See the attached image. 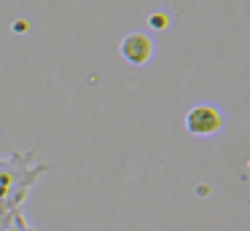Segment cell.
Here are the masks:
<instances>
[{
  "mask_svg": "<svg viewBox=\"0 0 250 231\" xmlns=\"http://www.w3.org/2000/svg\"><path fill=\"white\" fill-rule=\"evenodd\" d=\"M121 57L126 59L129 64H146L148 59H151L153 54V43L148 35H143V32H129V35L121 41Z\"/></svg>",
  "mask_w": 250,
  "mask_h": 231,
  "instance_id": "obj_2",
  "label": "cell"
},
{
  "mask_svg": "<svg viewBox=\"0 0 250 231\" xmlns=\"http://www.w3.org/2000/svg\"><path fill=\"white\" fill-rule=\"evenodd\" d=\"M221 126H223V116L212 105H196L186 116V129L194 137H210V134L221 132Z\"/></svg>",
  "mask_w": 250,
  "mask_h": 231,
  "instance_id": "obj_1",
  "label": "cell"
}]
</instances>
